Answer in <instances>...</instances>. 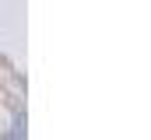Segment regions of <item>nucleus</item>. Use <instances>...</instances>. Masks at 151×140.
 <instances>
[{"label":"nucleus","instance_id":"nucleus-1","mask_svg":"<svg viewBox=\"0 0 151 140\" xmlns=\"http://www.w3.org/2000/svg\"><path fill=\"white\" fill-rule=\"evenodd\" d=\"M0 67H7V60H4V56H0Z\"/></svg>","mask_w":151,"mask_h":140}]
</instances>
